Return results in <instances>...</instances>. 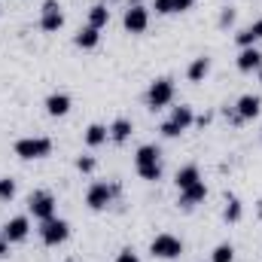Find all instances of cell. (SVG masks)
<instances>
[{"instance_id":"cell-30","label":"cell","mask_w":262,"mask_h":262,"mask_svg":"<svg viewBox=\"0 0 262 262\" xmlns=\"http://www.w3.org/2000/svg\"><path fill=\"white\" fill-rule=\"evenodd\" d=\"M171 6H174V12H186L195 6V0H171Z\"/></svg>"},{"instance_id":"cell-23","label":"cell","mask_w":262,"mask_h":262,"mask_svg":"<svg viewBox=\"0 0 262 262\" xmlns=\"http://www.w3.org/2000/svg\"><path fill=\"white\" fill-rule=\"evenodd\" d=\"M241 216H244V204H241V201H238L235 195H229V198H226V210H223V220H226V223H238Z\"/></svg>"},{"instance_id":"cell-13","label":"cell","mask_w":262,"mask_h":262,"mask_svg":"<svg viewBox=\"0 0 262 262\" xmlns=\"http://www.w3.org/2000/svg\"><path fill=\"white\" fill-rule=\"evenodd\" d=\"M238 70L241 73H250V70H262V52L256 46H244L241 52H238Z\"/></svg>"},{"instance_id":"cell-20","label":"cell","mask_w":262,"mask_h":262,"mask_svg":"<svg viewBox=\"0 0 262 262\" xmlns=\"http://www.w3.org/2000/svg\"><path fill=\"white\" fill-rule=\"evenodd\" d=\"M177 189L183 192V189H189V186H195V183H201V174H198V168L195 165H186V168H180L177 171Z\"/></svg>"},{"instance_id":"cell-7","label":"cell","mask_w":262,"mask_h":262,"mask_svg":"<svg viewBox=\"0 0 262 262\" xmlns=\"http://www.w3.org/2000/svg\"><path fill=\"white\" fill-rule=\"evenodd\" d=\"M28 210L34 213V220H52L55 216V195L52 192H46V189H37V192H31L28 198Z\"/></svg>"},{"instance_id":"cell-15","label":"cell","mask_w":262,"mask_h":262,"mask_svg":"<svg viewBox=\"0 0 262 262\" xmlns=\"http://www.w3.org/2000/svg\"><path fill=\"white\" fill-rule=\"evenodd\" d=\"M107 131H110V140H113V143H125L131 134H134V122L125 119V116H119V119H113V125Z\"/></svg>"},{"instance_id":"cell-18","label":"cell","mask_w":262,"mask_h":262,"mask_svg":"<svg viewBox=\"0 0 262 262\" xmlns=\"http://www.w3.org/2000/svg\"><path fill=\"white\" fill-rule=\"evenodd\" d=\"M210 73V58L207 55H198L192 58V64L186 67V76H189V82H204V76Z\"/></svg>"},{"instance_id":"cell-6","label":"cell","mask_w":262,"mask_h":262,"mask_svg":"<svg viewBox=\"0 0 262 262\" xmlns=\"http://www.w3.org/2000/svg\"><path fill=\"white\" fill-rule=\"evenodd\" d=\"M40 238H43V244L46 247H58V244H64L67 238H70V223L67 220H43V226H40Z\"/></svg>"},{"instance_id":"cell-28","label":"cell","mask_w":262,"mask_h":262,"mask_svg":"<svg viewBox=\"0 0 262 262\" xmlns=\"http://www.w3.org/2000/svg\"><path fill=\"white\" fill-rule=\"evenodd\" d=\"M152 9H156L159 15H171V12H174V6H171V0H152Z\"/></svg>"},{"instance_id":"cell-26","label":"cell","mask_w":262,"mask_h":262,"mask_svg":"<svg viewBox=\"0 0 262 262\" xmlns=\"http://www.w3.org/2000/svg\"><path fill=\"white\" fill-rule=\"evenodd\" d=\"M95 168H98V162H95L92 156H79V159H76V171H82V174H92Z\"/></svg>"},{"instance_id":"cell-31","label":"cell","mask_w":262,"mask_h":262,"mask_svg":"<svg viewBox=\"0 0 262 262\" xmlns=\"http://www.w3.org/2000/svg\"><path fill=\"white\" fill-rule=\"evenodd\" d=\"M6 253H9V241H6V238H3V235H0V259H3V256H6Z\"/></svg>"},{"instance_id":"cell-24","label":"cell","mask_w":262,"mask_h":262,"mask_svg":"<svg viewBox=\"0 0 262 262\" xmlns=\"http://www.w3.org/2000/svg\"><path fill=\"white\" fill-rule=\"evenodd\" d=\"M210 262H235V247H232L229 241L216 244V247H213V253H210Z\"/></svg>"},{"instance_id":"cell-19","label":"cell","mask_w":262,"mask_h":262,"mask_svg":"<svg viewBox=\"0 0 262 262\" xmlns=\"http://www.w3.org/2000/svg\"><path fill=\"white\" fill-rule=\"evenodd\" d=\"M98 40H101V31H98V28H92V25L79 28V34L73 37V43H76L79 49H95V46H98Z\"/></svg>"},{"instance_id":"cell-33","label":"cell","mask_w":262,"mask_h":262,"mask_svg":"<svg viewBox=\"0 0 262 262\" xmlns=\"http://www.w3.org/2000/svg\"><path fill=\"white\" fill-rule=\"evenodd\" d=\"M104 3H110V0H104Z\"/></svg>"},{"instance_id":"cell-4","label":"cell","mask_w":262,"mask_h":262,"mask_svg":"<svg viewBox=\"0 0 262 262\" xmlns=\"http://www.w3.org/2000/svg\"><path fill=\"white\" fill-rule=\"evenodd\" d=\"M119 192H122L119 183H92L89 192H85V204H89L92 210H107L110 201L119 195Z\"/></svg>"},{"instance_id":"cell-21","label":"cell","mask_w":262,"mask_h":262,"mask_svg":"<svg viewBox=\"0 0 262 262\" xmlns=\"http://www.w3.org/2000/svg\"><path fill=\"white\" fill-rule=\"evenodd\" d=\"M107 21H110V9H107V3H95L92 9H89V25L92 28H107Z\"/></svg>"},{"instance_id":"cell-10","label":"cell","mask_w":262,"mask_h":262,"mask_svg":"<svg viewBox=\"0 0 262 262\" xmlns=\"http://www.w3.org/2000/svg\"><path fill=\"white\" fill-rule=\"evenodd\" d=\"M28 232H31V223H28V216H12V220H6V223H3V229H0V235H3L9 244H18V241H25V238H28Z\"/></svg>"},{"instance_id":"cell-9","label":"cell","mask_w":262,"mask_h":262,"mask_svg":"<svg viewBox=\"0 0 262 262\" xmlns=\"http://www.w3.org/2000/svg\"><path fill=\"white\" fill-rule=\"evenodd\" d=\"M122 25H125L128 34H143L146 25H149V9L143 3H131L125 9V15H122Z\"/></svg>"},{"instance_id":"cell-29","label":"cell","mask_w":262,"mask_h":262,"mask_svg":"<svg viewBox=\"0 0 262 262\" xmlns=\"http://www.w3.org/2000/svg\"><path fill=\"white\" fill-rule=\"evenodd\" d=\"M116 262H140V256H137L131 247H125V250H119V253H116Z\"/></svg>"},{"instance_id":"cell-11","label":"cell","mask_w":262,"mask_h":262,"mask_svg":"<svg viewBox=\"0 0 262 262\" xmlns=\"http://www.w3.org/2000/svg\"><path fill=\"white\" fill-rule=\"evenodd\" d=\"M235 113H238V119H241V122L256 119V116L262 113V98H259V95H241V98H238V104H235Z\"/></svg>"},{"instance_id":"cell-22","label":"cell","mask_w":262,"mask_h":262,"mask_svg":"<svg viewBox=\"0 0 262 262\" xmlns=\"http://www.w3.org/2000/svg\"><path fill=\"white\" fill-rule=\"evenodd\" d=\"M107 137H110V131H107V125H101V122H92L85 128V143L89 146H101V143H107Z\"/></svg>"},{"instance_id":"cell-5","label":"cell","mask_w":262,"mask_h":262,"mask_svg":"<svg viewBox=\"0 0 262 262\" xmlns=\"http://www.w3.org/2000/svg\"><path fill=\"white\" fill-rule=\"evenodd\" d=\"M149 253H152L156 259H177V256H183V241L174 238V235H168V232H162V235L152 238Z\"/></svg>"},{"instance_id":"cell-16","label":"cell","mask_w":262,"mask_h":262,"mask_svg":"<svg viewBox=\"0 0 262 262\" xmlns=\"http://www.w3.org/2000/svg\"><path fill=\"white\" fill-rule=\"evenodd\" d=\"M171 125H177L180 131H186L192 122H195V113H192V107L189 104H180V107H174L171 110V119H168Z\"/></svg>"},{"instance_id":"cell-27","label":"cell","mask_w":262,"mask_h":262,"mask_svg":"<svg viewBox=\"0 0 262 262\" xmlns=\"http://www.w3.org/2000/svg\"><path fill=\"white\" fill-rule=\"evenodd\" d=\"M235 15H238V12H235L232 6H226V9L220 12V28H229V25H235Z\"/></svg>"},{"instance_id":"cell-17","label":"cell","mask_w":262,"mask_h":262,"mask_svg":"<svg viewBox=\"0 0 262 262\" xmlns=\"http://www.w3.org/2000/svg\"><path fill=\"white\" fill-rule=\"evenodd\" d=\"M204 198H207V186H204V180H201V183H195V186H189V189L180 192V207L189 210V207H195L198 201H204Z\"/></svg>"},{"instance_id":"cell-14","label":"cell","mask_w":262,"mask_h":262,"mask_svg":"<svg viewBox=\"0 0 262 262\" xmlns=\"http://www.w3.org/2000/svg\"><path fill=\"white\" fill-rule=\"evenodd\" d=\"M235 40H238V46H241V49H244V46H256V43L262 40V18H256L253 25H247L244 31H238V34H235Z\"/></svg>"},{"instance_id":"cell-12","label":"cell","mask_w":262,"mask_h":262,"mask_svg":"<svg viewBox=\"0 0 262 262\" xmlns=\"http://www.w3.org/2000/svg\"><path fill=\"white\" fill-rule=\"evenodd\" d=\"M70 104H73V101H70V95H67V92H52V95L46 98V104H43V107H46V113H49L52 119H61V116L70 113Z\"/></svg>"},{"instance_id":"cell-25","label":"cell","mask_w":262,"mask_h":262,"mask_svg":"<svg viewBox=\"0 0 262 262\" xmlns=\"http://www.w3.org/2000/svg\"><path fill=\"white\" fill-rule=\"evenodd\" d=\"M15 192H18L15 180H12V177H0V201H12Z\"/></svg>"},{"instance_id":"cell-2","label":"cell","mask_w":262,"mask_h":262,"mask_svg":"<svg viewBox=\"0 0 262 262\" xmlns=\"http://www.w3.org/2000/svg\"><path fill=\"white\" fill-rule=\"evenodd\" d=\"M12 149H15L18 159L34 162V159H46V156L52 152V140H49V137H18Z\"/></svg>"},{"instance_id":"cell-1","label":"cell","mask_w":262,"mask_h":262,"mask_svg":"<svg viewBox=\"0 0 262 262\" xmlns=\"http://www.w3.org/2000/svg\"><path fill=\"white\" fill-rule=\"evenodd\" d=\"M134 171L149 183L162 180V149L156 143H143L134 156Z\"/></svg>"},{"instance_id":"cell-3","label":"cell","mask_w":262,"mask_h":262,"mask_svg":"<svg viewBox=\"0 0 262 262\" xmlns=\"http://www.w3.org/2000/svg\"><path fill=\"white\" fill-rule=\"evenodd\" d=\"M171 101H174V79H168V76L152 79V85L146 89V107L156 113V110L168 107Z\"/></svg>"},{"instance_id":"cell-32","label":"cell","mask_w":262,"mask_h":262,"mask_svg":"<svg viewBox=\"0 0 262 262\" xmlns=\"http://www.w3.org/2000/svg\"><path fill=\"white\" fill-rule=\"evenodd\" d=\"M259 82H262V70H259Z\"/></svg>"},{"instance_id":"cell-8","label":"cell","mask_w":262,"mask_h":262,"mask_svg":"<svg viewBox=\"0 0 262 262\" xmlns=\"http://www.w3.org/2000/svg\"><path fill=\"white\" fill-rule=\"evenodd\" d=\"M40 28L46 34H55L64 28V12H61V3L58 0H46L43 9H40Z\"/></svg>"}]
</instances>
